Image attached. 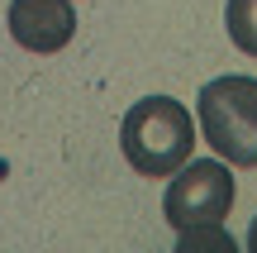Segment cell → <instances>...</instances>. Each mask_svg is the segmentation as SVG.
Segmentation results:
<instances>
[{"mask_svg":"<svg viewBox=\"0 0 257 253\" xmlns=\"http://www.w3.org/2000/svg\"><path fill=\"white\" fill-rule=\"evenodd\" d=\"M229 210H233V172L219 158H186L172 172V187L162 196V215L172 229L224 225Z\"/></svg>","mask_w":257,"mask_h":253,"instance_id":"3","label":"cell"},{"mask_svg":"<svg viewBox=\"0 0 257 253\" xmlns=\"http://www.w3.org/2000/svg\"><path fill=\"white\" fill-rule=\"evenodd\" d=\"M119 148L128 167L143 177H172L195 148V124L191 110L172 96H143L138 105H128L119 124Z\"/></svg>","mask_w":257,"mask_h":253,"instance_id":"1","label":"cell"},{"mask_svg":"<svg viewBox=\"0 0 257 253\" xmlns=\"http://www.w3.org/2000/svg\"><path fill=\"white\" fill-rule=\"evenodd\" d=\"M200 134L233 167H257V76H214L195 96Z\"/></svg>","mask_w":257,"mask_h":253,"instance_id":"2","label":"cell"},{"mask_svg":"<svg viewBox=\"0 0 257 253\" xmlns=\"http://www.w3.org/2000/svg\"><path fill=\"white\" fill-rule=\"evenodd\" d=\"M10 38L29 53H62L76 34L72 0H10Z\"/></svg>","mask_w":257,"mask_h":253,"instance_id":"4","label":"cell"},{"mask_svg":"<svg viewBox=\"0 0 257 253\" xmlns=\"http://www.w3.org/2000/svg\"><path fill=\"white\" fill-rule=\"evenodd\" d=\"M224 29H229L238 53L257 57V0H229L224 5Z\"/></svg>","mask_w":257,"mask_h":253,"instance_id":"5","label":"cell"},{"mask_svg":"<svg viewBox=\"0 0 257 253\" xmlns=\"http://www.w3.org/2000/svg\"><path fill=\"white\" fill-rule=\"evenodd\" d=\"M176 248L172 253H238V239L229 234L224 225H191V229H176Z\"/></svg>","mask_w":257,"mask_h":253,"instance_id":"6","label":"cell"},{"mask_svg":"<svg viewBox=\"0 0 257 253\" xmlns=\"http://www.w3.org/2000/svg\"><path fill=\"white\" fill-rule=\"evenodd\" d=\"M248 253H257V215H252V229H248Z\"/></svg>","mask_w":257,"mask_h":253,"instance_id":"7","label":"cell"}]
</instances>
